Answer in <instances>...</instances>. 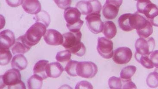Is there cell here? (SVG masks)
<instances>
[{"label": "cell", "instance_id": "6da1fadb", "mask_svg": "<svg viewBox=\"0 0 158 89\" xmlns=\"http://www.w3.org/2000/svg\"><path fill=\"white\" fill-rule=\"evenodd\" d=\"M137 12L143 14L152 25L158 27V7L150 0H138Z\"/></svg>", "mask_w": 158, "mask_h": 89}, {"label": "cell", "instance_id": "ffe728a7", "mask_svg": "<svg viewBox=\"0 0 158 89\" xmlns=\"http://www.w3.org/2000/svg\"><path fill=\"white\" fill-rule=\"evenodd\" d=\"M27 60L23 55L17 54L13 57L11 65L12 68L22 71L27 67Z\"/></svg>", "mask_w": 158, "mask_h": 89}, {"label": "cell", "instance_id": "7a4b0ae2", "mask_svg": "<svg viewBox=\"0 0 158 89\" xmlns=\"http://www.w3.org/2000/svg\"><path fill=\"white\" fill-rule=\"evenodd\" d=\"M81 14L76 7H69L65 10L64 18L66 26L70 32L80 31L84 22L81 19Z\"/></svg>", "mask_w": 158, "mask_h": 89}, {"label": "cell", "instance_id": "ba28073f", "mask_svg": "<svg viewBox=\"0 0 158 89\" xmlns=\"http://www.w3.org/2000/svg\"><path fill=\"white\" fill-rule=\"evenodd\" d=\"M155 48V41L152 37L138 38L135 43L136 53L141 55H150Z\"/></svg>", "mask_w": 158, "mask_h": 89}, {"label": "cell", "instance_id": "484cf974", "mask_svg": "<svg viewBox=\"0 0 158 89\" xmlns=\"http://www.w3.org/2000/svg\"><path fill=\"white\" fill-rule=\"evenodd\" d=\"M137 68L134 65H128L123 68L121 71L120 78L124 79H130L135 75Z\"/></svg>", "mask_w": 158, "mask_h": 89}, {"label": "cell", "instance_id": "2e32d148", "mask_svg": "<svg viewBox=\"0 0 158 89\" xmlns=\"http://www.w3.org/2000/svg\"><path fill=\"white\" fill-rule=\"evenodd\" d=\"M31 46L26 42L24 35L18 37L15 41L11 50L13 54H23L28 52L31 49Z\"/></svg>", "mask_w": 158, "mask_h": 89}, {"label": "cell", "instance_id": "d4e9b609", "mask_svg": "<svg viewBox=\"0 0 158 89\" xmlns=\"http://www.w3.org/2000/svg\"><path fill=\"white\" fill-rule=\"evenodd\" d=\"M149 55H141L135 53V57L137 62L144 67L148 69H151L153 68L154 66L150 58Z\"/></svg>", "mask_w": 158, "mask_h": 89}, {"label": "cell", "instance_id": "7402d4cb", "mask_svg": "<svg viewBox=\"0 0 158 89\" xmlns=\"http://www.w3.org/2000/svg\"><path fill=\"white\" fill-rule=\"evenodd\" d=\"M117 33L116 26L112 21H106L103 22L102 33L105 37L109 39H112Z\"/></svg>", "mask_w": 158, "mask_h": 89}, {"label": "cell", "instance_id": "3957f363", "mask_svg": "<svg viewBox=\"0 0 158 89\" xmlns=\"http://www.w3.org/2000/svg\"><path fill=\"white\" fill-rule=\"evenodd\" d=\"M46 26L41 22H36L32 25L24 35L25 40L29 46L35 45L45 35Z\"/></svg>", "mask_w": 158, "mask_h": 89}, {"label": "cell", "instance_id": "8fae6325", "mask_svg": "<svg viewBox=\"0 0 158 89\" xmlns=\"http://www.w3.org/2000/svg\"><path fill=\"white\" fill-rule=\"evenodd\" d=\"M132 57V52L127 47H120L113 52V60L118 65L126 64L131 61Z\"/></svg>", "mask_w": 158, "mask_h": 89}, {"label": "cell", "instance_id": "60d3db41", "mask_svg": "<svg viewBox=\"0 0 158 89\" xmlns=\"http://www.w3.org/2000/svg\"><path fill=\"white\" fill-rule=\"evenodd\" d=\"M135 1H138V0H135Z\"/></svg>", "mask_w": 158, "mask_h": 89}, {"label": "cell", "instance_id": "5b68a950", "mask_svg": "<svg viewBox=\"0 0 158 89\" xmlns=\"http://www.w3.org/2000/svg\"><path fill=\"white\" fill-rule=\"evenodd\" d=\"M76 7L82 14L87 15L92 13L100 14L102 7L98 0H89L80 1L77 4Z\"/></svg>", "mask_w": 158, "mask_h": 89}, {"label": "cell", "instance_id": "83f0119b", "mask_svg": "<svg viewBox=\"0 0 158 89\" xmlns=\"http://www.w3.org/2000/svg\"><path fill=\"white\" fill-rule=\"evenodd\" d=\"M79 62L77 61L70 60L65 68V71L69 75L72 77L77 76V67Z\"/></svg>", "mask_w": 158, "mask_h": 89}, {"label": "cell", "instance_id": "7c38bea8", "mask_svg": "<svg viewBox=\"0 0 158 89\" xmlns=\"http://www.w3.org/2000/svg\"><path fill=\"white\" fill-rule=\"evenodd\" d=\"M64 41L62 46L67 50L74 48L81 42L82 33L77 32H69L64 34Z\"/></svg>", "mask_w": 158, "mask_h": 89}, {"label": "cell", "instance_id": "4fadbf2b", "mask_svg": "<svg viewBox=\"0 0 158 89\" xmlns=\"http://www.w3.org/2000/svg\"><path fill=\"white\" fill-rule=\"evenodd\" d=\"M43 37L45 43L49 45H60L64 41L63 36L61 33L53 29H48Z\"/></svg>", "mask_w": 158, "mask_h": 89}, {"label": "cell", "instance_id": "1f68e13d", "mask_svg": "<svg viewBox=\"0 0 158 89\" xmlns=\"http://www.w3.org/2000/svg\"><path fill=\"white\" fill-rule=\"evenodd\" d=\"M69 50L72 54L81 57L83 56L85 54L86 49L84 44L81 42L77 45L69 49Z\"/></svg>", "mask_w": 158, "mask_h": 89}, {"label": "cell", "instance_id": "cb8c5ba5", "mask_svg": "<svg viewBox=\"0 0 158 89\" xmlns=\"http://www.w3.org/2000/svg\"><path fill=\"white\" fill-rule=\"evenodd\" d=\"M0 64L2 66L7 65L12 57L10 50L8 48L0 47Z\"/></svg>", "mask_w": 158, "mask_h": 89}, {"label": "cell", "instance_id": "f546056e", "mask_svg": "<svg viewBox=\"0 0 158 89\" xmlns=\"http://www.w3.org/2000/svg\"><path fill=\"white\" fill-rule=\"evenodd\" d=\"M109 85L110 89H122L123 81L122 78L115 76L111 77L109 80Z\"/></svg>", "mask_w": 158, "mask_h": 89}, {"label": "cell", "instance_id": "e575fe53", "mask_svg": "<svg viewBox=\"0 0 158 89\" xmlns=\"http://www.w3.org/2000/svg\"><path fill=\"white\" fill-rule=\"evenodd\" d=\"M149 56L154 67L158 68V50L152 51Z\"/></svg>", "mask_w": 158, "mask_h": 89}, {"label": "cell", "instance_id": "f1b7e54d", "mask_svg": "<svg viewBox=\"0 0 158 89\" xmlns=\"http://www.w3.org/2000/svg\"><path fill=\"white\" fill-rule=\"evenodd\" d=\"M147 85L151 88L158 87V72L154 71L149 74L147 78Z\"/></svg>", "mask_w": 158, "mask_h": 89}, {"label": "cell", "instance_id": "836d02e7", "mask_svg": "<svg viewBox=\"0 0 158 89\" xmlns=\"http://www.w3.org/2000/svg\"><path fill=\"white\" fill-rule=\"evenodd\" d=\"M122 81H123V87H122V89L137 88V87H136V85L132 81L131 79H122Z\"/></svg>", "mask_w": 158, "mask_h": 89}, {"label": "cell", "instance_id": "5bb4252c", "mask_svg": "<svg viewBox=\"0 0 158 89\" xmlns=\"http://www.w3.org/2000/svg\"><path fill=\"white\" fill-rule=\"evenodd\" d=\"M16 40L12 31L6 29L2 31L0 34V47L9 49L15 44Z\"/></svg>", "mask_w": 158, "mask_h": 89}, {"label": "cell", "instance_id": "52a82bcc", "mask_svg": "<svg viewBox=\"0 0 158 89\" xmlns=\"http://www.w3.org/2000/svg\"><path fill=\"white\" fill-rule=\"evenodd\" d=\"M21 75L19 70L15 68L8 70L1 76V88H4L6 86L8 88L21 82Z\"/></svg>", "mask_w": 158, "mask_h": 89}, {"label": "cell", "instance_id": "9c48e42d", "mask_svg": "<svg viewBox=\"0 0 158 89\" xmlns=\"http://www.w3.org/2000/svg\"><path fill=\"white\" fill-rule=\"evenodd\" d=\"M97 50L101 56L106 59H110L113 55V43L109 38L99 37L98 38Z\"/></svg>", "mask_w": 158, "mask_h": 89}, {"label": "cell", "instance_id": "44dd1931", "mask_svg": "<svg viewBox=\"0 0 158 89\" xmlns=\"http://www.w3.org/2000/svg\"><path fill=\"white\" fill-rule=\"evenodd\" d=\"M49 61L46 60H40L38 61L33 68V73L35 75L41 76L43 80L47 79L48 77L46 73V66Z\"/></svg>", "mask_w": 158, "mask_h": 89}, {"label": "cell", "instance_id": "8992f818", "mask_svg": "<svg viewBox=\"0 0 158 89\" xmlns=\"http://www.w3.org/2000/svg\"><path fill=\"white\" fill-rule=\"evenodd\" d=\"M98 67L95 63L89 61L79 62L77 67L78 76L85 78H91L98 72Z\"/></svg>", "mask_w": 158, "mask_h": 89}, {"label": "cell", "instance_id": "4dcf8cb0", "mask_svg": "<svg viewBox=\"0 0 158 89\" xmlns=\"http://www.w3.org/2000/svg\"><path fill=\"white\" fill-rule=\"evenodd\" d=\"M71 53L69 50H63L57 53L56 60L60 63L68 62L71 60Z\"/></svg>", "mask_w": 158, "mask_h": 89}, {"label": "cell", "instance_id": "d590c367", "mask_svg": "<svg viewBox=\"0 0 158 89\" xmlns=\"http://www.w3.org/2000/svg\"><path fill=\"white\" fill-rule=\"evenodd\" d=\"M75 89H93V87L89 82L83 80L78 83Z\"/></svg>", "mask_w": 158, "mask_h": 89}, {"label": "cell", "instance_id": "ac0fdd59", "mask_svg": "<svg viewBox=\"0 0 158 89\" xmlns=\"http://www.w3.org/2000/svg\"><path fill=\"white\" fill-rule=\"evenodd\" d=\"M119 8L111 3L106 2L102 7L103 15L106 19L113 20L117 16Z\"/></svg>", "mask_w": 158, "mask_h": 89}, {"label": "cell", "instance_id": "f35d334b", "mask_svg": "<svg viewBox=\"0 0 158 89\" xmlns=\"http://www.w3.org/2000/svg\"><path fill=\"white\" fill-rule=\"evenodd\" d=\"M25 85L22 81L16 85L14 86L10 87L9 89H26Z\"/></svg>", "mask_w": 158, "mask_h": 89}, {"label": "cell", "instance_id": "e0dca14e", "mask_svg": "<svg viewBox=\"0 0 158 89\" xmlns=\"http://www.w3.org/2000/svg\"><path fill=\"white\" fill-rule=\"evenodd\" d=\"M64 71L60 63L54 62L48 63L46 66V73L48 77L57 78H59Z\"/></svg>", "mask_w": 158, "mask_h": 89}, {"label": "cell", "instance_id": "277c9868", "mask_svg": "<svg viewBox=\"0 0 158 89\" xmlns=\"http://www.w3.org/2000/svg\"><path fill=\"white\" fill-rule=\"evenodd\" d=\"M135 29L140 37L146 38L150 37L153 33L152 24L138 12L135 13Z\"/></svg>", "mask_w": 158, "mask_h": 89}, {"label": "cell", "instance_id": "30bf717a", "mask_svg": "<svg viewBox=\"0 0 158 89\" xmlns=\"http://www.w3.org/2000/svg\"><path fill=\"white\" fill-rule=\"evenodd\" d=\"M85 20L88 28L92 33L98 34L102 32L103 22L101 19L100 14H89L86 16Z\"/></svg>", "mask_w": 158, "mask_h": 89}, {"label": "cell", "instance_id": "d6986e66", "mask_svg": "<svg viewBox=\"0 0 158 89\" xmlns=\"http://www.w3.org/2000/svg\"><path fill=\"white\" fill-rule=\"evenodd\" d=\"M132 14H125L122 15L118 20L120 28L124 32H129L133 30L132 28Z\"/></svg>", "mask_w": 158, "mask_h": 89}, {"label": "cell", "instance_id": "4316f807", "mask_svg": "<svg viewBox=\"0 0 158 89\" xmlns=\"http://www.w3.org/2000/svg\"><path fill=\"white\" fill-rule=\"evenodd\" d=\"M36 22H41L45 25L46 27L49 26L51 22L50 16L44 10H42L35 16Z\"/></svg>", "mask_w": 158, "mask_h": 89}, {"label": "cell", "instance_id": "ab89813d", "mask_svg": "<svg viewBox=\"0 0 158 89\" xmlns=\"http://www.w3.org/2000/svg\"><path fill=\"white\" fill-rule=\"evenodd\" d=\"M154 71H156L158 72V68H156V69Z\"/></svg>", "mask_w": 158, "mask_h": 89}, {"label": "cell", "instance_id": "d6a6232c", "mask_svg": "<svg viewBox=\"0 0 158 89\" xmlns=\"http://www.w3.org/2000/svg\"><path fill=\"white\" fill-rule=\"evenodd\" d=\"M56 5L61 9L65 10L71 6L72 0H53Z\"/></svg>", "mask_w": 158, "mask_h": 89}, {"label": "cell", "instance_id": "603a6c76", "mask_svg": "<svg viewBox=\"0 0 158 89\" xmlns=\"http://www.w3.org/2000/svg\"><path fill=\"white\" fill-rule=\"evenodd\" d=\"M43 78L41 76L34 74L28 79L27 81L28 88L41 89L43 86Z\"/></svg>", "mask_w": 158, "mask_h": 89}, {"label": "cell", "instance_id": "8d00e7d4", "mask_svg": "<svg viewBox=\"0 0 158 89\" xmlns=\"http://www.w3.org/2000/svg\"><path fill=\"white\" fill-rule=\"evenodd\" d=\"M23 0H6V4L12 7H19L22 4Z\"/></svg>", "mask_w": 158, "mask_h": 89}, {"label": "cell", "instance_id": "74e56055", "mask_svg": "<svg viewBox=\"0 0 158 89\" xmlns=\"http://www.w3.org/2000/svg\"><path fill=\"white\" fill-rule=\"evenodd\" d=\"M106 2L111 3L120 7L123 3V0H106Z\"/></svg>", "mask_w": 158, "mask_h": 89}, {"label": "cell", "instance_id": "9a60e30c", "mask_svg": "<svg viewBox=\"0 0 158 89\" xmlns=\"http://www.w3.org/2000/svg\"><path fill=\"white\" fill-rule=\"evenodd\" d=\"M22 6L24 11L30 14H37L41 10V4L39 0H23Z\"/></svg>", "mask_w": 158, "mask_h": 89}]
</instances>
